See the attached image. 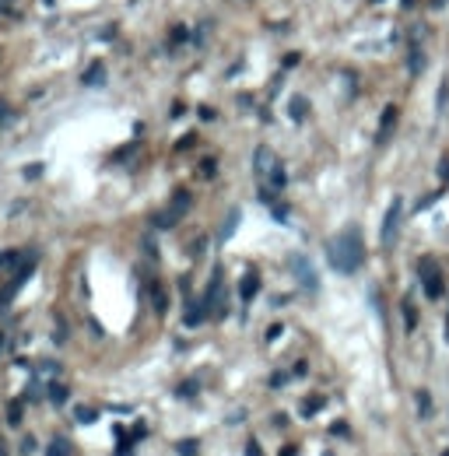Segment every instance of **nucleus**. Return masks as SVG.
<instances>
[{
	"instance_id": "f257e3e1",
	"label": "nucleus",
	"mask_w": 449,
	"mask_h": 456,
	"mask_svg": "<svg viewBox=\"0 0 449 456\" xmlns=\"http://www.w3.org/2000/svg\"><path fill=\"white\" fill-rule=\"evenodd\" d=\"M327 260L337 274H358L365 263V243H362V228L348 225L344 232H337L327 243Z\"/></svg>"
},
{
	"instance_id": "f03ea898",
	"label": "nucleus",
	"mask_w": 449,
	"mask_h": 456,
	"mask_svg": "<svg viewBox=\"0 0 449 456\" xmlns=\"http://www.w3.org/2000/svg\"><path fill=\"white\" fill-rule=\"evenodd\" d=\"M253 172H256V179H260V190L281 193V190L288 186L285 166H281V158H278L267 144H260V148H256V155H253Z\"/></svg>"
},
{
	"instance_id": "7ed1b4c3",
	"label": "nucleus",
	"mask_w": 449,
	"mask_h": 456,
	"mask_svg": "<svg viewBox=\"0 0 449 456\" xmlns=\"http://www.w3.org/2000/svg\"><path fill=\"white\" fill-rule=\"evenodd\" d=\"M190 204H193V197H190V190H176V197H172V204L165 211H158L155 218H151V225L155 228H176L186 214H190Z\"/></svg>"
},
{
	"instance_id": "20e7f679",
	"label": "nucleus",
	"mask_w": 449,
	"mask_h": 456,
	"mask_svg": "<svg viewBox=\"0 0 449 456\" xmlns=\"http://www.w3.org/2000/svg\"><path fill=\"white\" fill-rule=\"evenodd\" d=\"M418 274H421V288H425V295H428L432 302L443 298L446 281H443V270L432 263V256H421V260H418Z\"/></svg>"
},
{
	"instance_id": "39448f33",
	"label": "nucleus",
	"mask_w": 449,
	"mask_h": 456,
	"mask_svg": "<svg viewBox=\"0 0 449 456\" xmlns=\"http://www.w3.org/2000/svg\"><path fill=\"white\" fill-rule=\"evenodd\" d=\"M400 214H404V201H400V197H393V201H390V208H386V218H383V228H379V243H383V246H393V243H397Z\"/></svg>"
},
{
	"instance_id": "423d86ee",
	"label": "nucleus",
	"mask_w": 449,
	"mask_h": 456,
	"mask_svg": "<svg viewBox=\"0 0 449 456\" xmlns=\"http://www.w3.org/2000/svg\"><path fill=\"white\" fill-rule=\"evenodd\" d=\"M204 305H207V313H211L214 320H221V316L228 313V305H225V295H221V270H214V274H211V285H207Z\"/></svg>"
},
{
	"instance_id": "0eeeda50",
	"label": "nucleus",
	"mask_w": 449,
	"mask_h": 456,
	"mask_svg": "<svg viewBox=\"0 0 449 456\" xmlns=\"http://www.w3.org/2000/svg\"><path fill=\"white\" fill-rule=\"evenodd\" d=\"M291 270H295V278H298V285L306 291H316L320 288V281H316V270H313V263H309V256H302V253H295L291 256Z\"/></svg>"
},
{
	"instance_id": "6e6552de",
	"label": "nucleus",
	"mask_w": 449,
	"mask_h": 456,
	"mask_svg": "<svg viewBox=\"0 0 449 456\" xmlns=\"http://www.w3.org/2000/svg\"><path fill=\"white\" fill-rule=\"evenodd\" d=\"M397 106H386L383 109V120H379V130H375V144H386L390 141V133H393V126H397Z\"/></svg>"
},
{
	"instance_id": "1a4fd4ad",
	"label": "nucleus",
	"mask_w": 449,
	"mask_h": 456,
	"mask_svg": "<svg viewBox=\"0 0 449 456\" xmlns=\"http://www.w3.org/2000/svg\"><path fill=\"white\" fill-rule=\"evenodd\" d=\"M25 260H29L25 249H4V253H0V274H14Z\"/></svg>"
},
{
	"instance_id": "9d476101",
	"label": "nucleus",
	"mask_w": 449,
	"mask_h": 456,
	"mask_svg": "<svg viewBox=\"0 0 449 456\" xmlns=\"http://www.w3.org/2000/svg\"><path fill=\"white\" fill-rule=\"evenodd\" d=\"M256 291H260V274H256V270H246V278L239 281V298H243V302H253Z\"/></svg>"
},
{
	"instance_id": "9b49d317",
	"label": "nucleus",
	"mask_w": 449,
	"mask_h": 456,
	"mask_svg": "<svg viewBox=\"0 0 449 456\" xmlns=\"http://www.w3.org/2000/svg\"><path fill=\"white\" fill-rule=\"evenodd\" d=\"M425 71V49L421 46H410V53H408V74L410 78H418Z\"/></svg>"
},
{
	"instance_id": "f8f14e48",
	"label": "nucleus",
	"mask_w": 449,
	"mask_h": 456,
	"mask_svg": "<svg viewBox=\"0 0 449 456\" xmlns=\"http://www.w3.org/2000/svg\"><path fill=\"white\" fill-rule=\"evenodd\" d=\"M81 81L88 84V88H95V84H102V81H106V67H102V64H91V67H88V71H84V74H81Z\"/></svg>"
},
{
	"instance_id": "ddd939ff",
	"label": "nucleus",
	"mask_w": 449,
	"mask_h": 456,
	"mask_svg": "<svg viewBox=\"0 0 449 456\" xmlns=\"http://www.w3.org/2000/svg\"><path fill=\"white\" fill-rule=\"evenodd\" d=\"M288 113H291V120H298V123H302V120H306V113H309V102H306L302 95H295V98L288 102Z\"/></svg>"
},
{
	"instance_id": "4468645a",
	"label": "nucleus",
	"mask_w": 449,
	"mask_h": 456,
	"mask_svg": "<svg viewBox=\"0 0 449 456\" xmlns=\"http://www.w3.org/2000/svg\"><path fill=\"white\" fill-rule=\"evenodd\" d=\"M46 390H49V400H53V404H56V407H64V404H67V397H71V393H67V386H64V382H49V386H46Z\"/></svg>"
},
{
	"instance_id": "2eb2a0df",
	"label": "nucleus",
	"mask_w": 449,
	"mask_h": 456,
	"mask_svg": "<svg viewBox=\"0 0 449 456\" xmlns=\"http://www.w3.org/2000/svg\"><path fill=\"white\" fill-rule=\"evenodd\" d=\"M151 305H155V313L162 316L165 309H168V298H165V288L162 285H151Z\"/></svg>"
},
{
	"instance_id": "dca6fc26",
	"label": "nucleus",
	"mask_w": 449,
	"mask_h": 456,
	"mask_svg": "<svg viewBox=\"0 0 449 456\" xmlns=\"http://www.w3.org/2000/svg\"><path fill=\"white\" fill-rule=\"evenodd\" d=\"M400 305H404V327H408V330H414V327H418V309H414V302H410V298H404Z\"/></svg>"
},
{
	"instance_id": "f3484780",
	"label": "nucleus",
	"mask_w": 449,
	"mask_h": 456,
	"mask_svg": "<svg viewBox=\"0 0 449 456\" xmlns=\"http://www.w3.org/2000/svg\"><path fill=\"white\" fill-rule=\"evenodd\" d=\"M239 218H243L239 211H232V214H228V221L221 225V243H228V239H232V232H236V225H239Z\"/></svg>"
},
{
	"instance_id": "a211bd4d",
	"label": "nucleus",
	"mask_w": 449,
	"mask_h": 456,
	"mask_svg": "<svg viewBox=\"0 0 449 456\" xmlns=\"http://www.w3.org/2000/svg\"><path fill=\"white\" fill-rule=\"evenodd\" d=\"M46 456H71V442H67V439H53L49 450H46Z\"/></svg>"
},
{
	"instance_id": "6ab92c4d",
	"label": "nucleus",
	"mask_w": 449,
	"mask_h": 456,
	"mask_svg": "<svg viewBox=\"0 0 449 456\" xmlns=\"http://www.w3.org/2000/svg\"><path fill=\"white\" fill-rule=\"evenodd\" d=\"M21 415H25V400H11V407H7V421H11V425H21Z\"/></svg>"
},
{
	"instance_id": "aec40b11",
	"label": "nucleus",
	"mask_w": 449,
	"mask_h": 456,
	"mask_svg": "<svg viewBox=\"0 0 449 456\" xmlns=\"http://www.w3.org/2000/svg\"><path fill=\"white\" fill-rule=\"evenodd\" d=\"M137 151H141V144H130V148H123V151H116V155H113V162H116V166H123V162H130Z\"/></svg>"
},
{
	"instance_id": "412c9836",
	"label": "nucleus",
	"mask_w": 449,
	"mask_h": 456,
	"mask_svg": "<svg viewBox=\"0 0 449 456\" xmlns=\"http://www.w3.org/2000/svg\"><path fill=\"white\" fill-rule=\"evenodd\" d=\"M186 39H193L186 25H176V29H172V36H168V42H172V46H179V42H186Z\"/></svg>"
},
{
	"instance_id": "4be33fe9",
	"label": "nucleus",
	"mask_w": 449,
	"mask_h": 456,
	"mask_svg": "<svg viewBox=\"0 0 449 456\" xmlns=\"http://www.w3.org/2000/svg\"><path fill=\"white\" fill-rule=\"evenodd\" d=\"M418 411H421V417L432 415V400H428V393H425V390L418 393Z\"/></svg>"
},
{
	"instance_id": "5701e85b",
	"label": "nucleus",
	"mask_w": 449,
	"mask_h": 456,
	"mask_svg": "<svg viewBox=\"0 0 449 456\" xmlns=\"http://www.w3.org/2000/svg\"><path fill=\"white\" fill-rule=\"evenodd\" d=\"M320 407H323V397H313V400H306V404H302V415H316Z\"/></svg>"
},
{
	"instance_id": "b1692460",
	"label": "nucleus",
	"mask_w": 449,
	"mask_h": 456,
	"mask_svg": "<svg viewBox=\"0 0 449 456\" xmlns=\"http://www.w3.org/2000/svg\"><path fill=\"white\" fill-rule=\"evenodd\" d=\"M197 446H201V442H193V439H183V442H179V456H197Z\"/></svg>"
},
{
	"instance_id": "393cba45",
	"label": "nucleus",
	"mask_w": 449,
	"mask_h": 456,
	"mask_svg": "<svg viewBox=\"0 0 449 456\" xmlns=\"http://www.w3.org/2000/svg\"><path fill=\"white\" fill-rule=\"evenodd\" d=\"M207 32H211V21H204L201 29H193V42H197V46H204V42H207Z\"/></svg>"
},
{
	"instance_id": "a878e982",
	"label": "nucleus",
	"mask_w": 449,
	"mask_h": 456,
	"mask_svg": "<svg viewBox=\"0 0 449 456\" xmlns=\"http://www.w3.org/2000/svg\"><path fill=\"white\" fill-rule=\"evenodd\" d=\"M74 417H78L81 425H91V421H95V411H91V407H78V411H74Z\"/></svg>"
},
{
	"instance_id": "bb28decb",
	"label": "nucleus",
	"mask_w": 449,
	"mask_h": 456,
	"mask_svg": "<svg viewBox=\"0 0 449 456\" xmlns=\"http://www.w3.org/2000/svg\"><path fill=\"white\" fill-rule=\"evenodd\" d=\"M0 14H18V0H0Z\"/></svg>"
},
{
	"instance_id": "cd10ccee",
	"label": "nucleus",
	"mask_w": 449,
	"mask_h": 456,
	"mask_svg": "<svg viewBox=\"0 0 449 456\" xmlns=\"http://www.w3.org/2000/svg\"><path fill=\"white\" fill-rule=\"evenodd\" d=\"M204 249H207V239H197V243L190 246V256H197V260H201V256H204Z\"/></svg>"
},
{
	"instance_id": "c85d7f7f",
	"label": "nucleus",
	"mask_w": 449,
	"mask_h": 456,
	"mask_svg": "<svg viewBox=\"0 0 449 456\" xmlns=\"http://www.w3.org/2000/svg\"><path fill=\"white\" fill-rule=\"evenodd\" d=\"M193 393H197V382H183L179 386V397H193Z\"/></svg>"
},
{
	"instance_id": "c756f323",
	"label": "nucleus",
	"mask_w": 449,
	"mask_h": 456,
	"mask_svg": "<svg viewBox=\"0 0 449 456\" xmlns=\"http://www.w3.org/2000/svg\"><path fill=\"white\" fill-rule=\"evenodd\" d=\"M193 141H197V133H186V137H183V141H179V144H176V148H179V151H186V148H190V144H193Z\"/></svg>"
},
{
	"instance_id": "7c9ffc66",
	"label": "nucleus",
	"mask_w": 449,
	"mask_h": 456,
	"mask_svg": "<svg viewBox=\"0 0 449 456\" xmlns=\"http://www.w3.org/2000/svg\"><path fill=\"white\" fill-rule=\"evenodd\" d=\"M14 120V113H11V106H0V123H11Z\"/></svg>"
},
{
	"instance_id": "2f4dec72",
	"label": "nucleus",
	"mask_w": 449,
	"mask_h": 456,
	"mask_svg": "<svg viewBox=\"0 0 449 456\" xmlns=\"http://www.w3.org/2000/svg\"><path fill=\"white\" fill-rule=\"evenodd\" d=\"M21 453H25V456H29V453H36V439H32V435H29V439L21 442Z\"/></svg>"
},
{
	"instance_id": "473e14b6",
	"label": "nucleus",
	"mask_w": 449,
	"mask_h": 456,
	"mask_svg": "<svg viewBox=\"0 0 449 456\" xmlns=\"http://www.w3.org/2000/svg\"><path fill=\"white\" fill-rule=\"evenodd\" d=\"M446 98H449V81H443V91H439V109H446Z\"/></svg>"
},
{
	"instance_id": "72a5a7b5",
	"label": "nucleus",
	"mask_w": 449,
	"mask_h": 456,
	"mask_svg": "<svg viewBox=\"0 0 449 456\" xmlns=\"http://www.w3.org/2000/svg\"><path fill=\"white\" fill-rule=\"evenodd\" d=\"M281 333H285V327H278V323H274V327H271V330H267V340H278V337H281Z\"/></svg>"
},
{
	"instance_id": "f704fd0d",
	"label": "nucleus",
	"mask_w": 449,
	"mask_h": 456,
	"mask_svg": "<svg viewBox=\"0 0 449 456\" xmlns=\"http://www.w3.org/2000/svg\"><path fill=\"white\" fill-rule=\"evenodd\" d=\"M285 379H288L285 373H274V375H271V386H281V382H285Z\"/></svg>"
},
{
	"instance_id": "c9c22d12",
	"label": "nucleus",
	"mask_w": 449,
	"mask_h": 456,
	"mask_svg": "<svg viewBox=\"0 0 449 456\" xmlns=\"http://www.w3.org/2000/svg\"><path fill=\"white\" fill-rule=\"evenodd\" d=\"M246 456H260V446L256 442H246Z\"/></svg>"
},
{
	"instance_id": "e433bc0d",
	"label": "nucleus",
	"mask_w": 449,
	"mask_h": 456,
	"mask_svg": "<svg viewBox=\"0 0 449 456\" xmlns=\"http://www.w3.org/2000/svg\"><path fill=\"white\" fill-rule=\"evenodd\" d=\"M4 340H7V337H4V330H0V348H4Z\"/></svg>"
},
{
	"instance_id": "4c0bfd02",
	"label": "nucleus",
	"mask_w": 449,
	"mask_h": 456,
	"mask_svg": "<svg viewBox=\"0 0 449 456\" xmlns=\"http://www.w3.org/2000/svg\"><path fill=\"white\" fill-rule=\"evenodd\" d=\"M0 456H7V453H4V442H0Z\"/></svg>"
},
{
	"instance_id": "58836bf2",
	"label": "nucleus",
	"mask_w": 449,
	"mask_h": 456,
	"mask_svg": "<svg viewBox=\"0 0 449 456\" xmlns=\"http://www.w3.org/2000/svg\"><path fill=\"white\" fill-rule=\"evenodd\" d=\"M410 4H414V0H404V7H410Z\"/></svg>"
},
{
	"instance_id": "ea45409f",
	"label": "nucleus",
	"mask_w": 449,
	"mask_h": 456,
	"mask_svg": "<svg viewBox=\"0 0 449 456\" xmlns=\"http://www.w3.org/2000/svg\"><path fill=\"white\" fill-rule=\"evenodd\" d=\"M443 456H449V453H443Z\"/></svg>"
}]
</instances>
